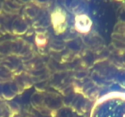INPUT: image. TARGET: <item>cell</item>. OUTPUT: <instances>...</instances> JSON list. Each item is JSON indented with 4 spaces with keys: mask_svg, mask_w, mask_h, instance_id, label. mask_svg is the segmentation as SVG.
<instances>
[{
    "mask_svg": "<svg viewBox=\"0 0 125 117\" xmlns=\"http://www.w3.org/2000/svg\"><path fill=\"white\" fill-rule=\"evenodd\" d=\"M90 117H125V103L120 98L110 96L98 101Z\"/></svg>",
    "mask_w": 125,
    "mask_h": 117,
    "instance_id": "cell-1",
    "label": "cell"
}]
</instances>
